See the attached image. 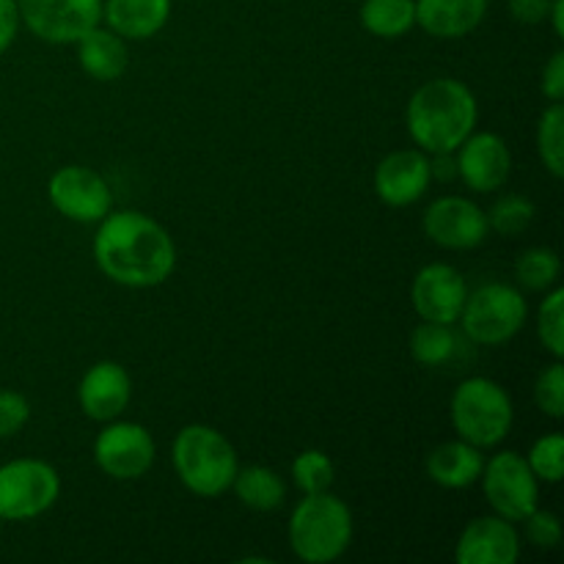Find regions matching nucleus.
I'll list each match as a JSON object with an SVG mask.
<instances>
[{"mask_svg": "<svg viewBox=\"0 0 564 564\" xmlns=\"http://www.w3.org/2000/svg\"><path fill=\"white\" fill-rule=\"evenodd\" d=\"M99 273L127 290H152L176 270V242L163 224L138 209H110L94 235Z\"/></svg>", "mask_w": 564, "mask_h": 564, "instance_id": "1", "label": "nucleus"}, {"mask_svg": "<svg viewBox=\"0 0 564 564\" xmlns=\"http://www.w3.org/2000/svg\"><path fill=\"white\" fill-rule=\"evenodd\" d=\"M477 97L455 77H435L419 86L405 110L408 132L427 154L457 152V147L477 130Z\"/></svg>", "mask_w": 564, "mask_h": 564, "instance_id": "2", "label": "nucleus"}, {"mask_svg": "<svg viewBox=\"0 0 564 564\" xmlns=\"http://www.w3.org/2000/svg\"><path fill=\"white\" fill-rule=\"evenodd\" d=\"M352 534H356V523H352L350 507L330 490L303 496L286 527L292 554L306 564L341 560L350 549Z\"/></svg>", "mask_w": 564, "mask_h": 564, "instance_id": "3", "label": "nucleus"}, {"mask_svg": "<svg viewBox=\"0 0 564 564\" xmlns=\"http://www.w3.org/2000/svg\"><path fill=\"white\" fill-rule=\"evenodd\" d=\"M171 460L180 482L202 499H218L237 477L235 444L209 424H185L171 446Z\"/></svg>", "mask_w": 564, "mask_h": 564, "instance_id": "4", "label": "nucleus"}, {"mask_svg": "<svg viewBox=\"0 0 564 564\" xmlns=\"http://www.w3.org/2000/svg\"><path fill=\"white\" fill-rule=\"evenodd\" d=\"M449 416L457 438L468 441L485 452L496 449L510 435L512 422H516V408H512L505 386L477 375V378H466L455 389L449 402Z\"/></svg>", "mask_w": 564, "mask_h": 564, "instance_id": "5", "label": "nucleus"}, {"mask_svg": "<svg viewBox=\"0 0 564 564\" xmlns=\"http://www.w3.org/2000/svg\"><path fill=\"white\" fill-rule=\"evenodd\" d=\"M529 319V303L523 292L512 284L490 281L468 292L457 323L471 341L485 347H499L516 339Z\"/></svg>", "mask_w": 564, "mask_h": 564, "instance_id": "6", "label": "nucleus"}, {"mask_svg": "<svg viewBox=\"0 0 564 564\" xmlns=\"http://www.w3.org/2000/svg\"><path fill=\"white\" fill-rule=\"evenodd\" d=\"M61 477L47 460L17 457L0 466V521H33L53 510Z\"/></svg>", "mask_w": 564, "mask_h": 564, "instance_id": "7", "label": "nucleus"}, {"mask_svg": "<svg viewBox=\"0 0 564 564\" xmlns=\"http://www.w3.org/2000/svg\"><path fill=\"white\" fill-rule=\"evenodd\" d=\"M490 510L512 523H521L529 512L540 507V479L529 468L527 457L505 449L485 460L479 477Z\"/></svg>", "mask_w": 564, "mask_h": 564, "instance_id": "8", "label": "nucleus"}, {"mask_svg": "<svg viewBox=\"0 0 564 564\" xmlns=\"http://www.w3.org/2000/svg\"><path fill=\"white\" fill-rule=\"evenodd\" d=\"M158 457L152 433L138 422H105L102 433L94 441V463L105 477L116 482H132L147 477Z\"/></svg>", "mask_w": 564, "mask_h": 564, "instance_id": "9", "label": "nucleus"}, {"mask_svg": "<svg viewBox=\"0 0 564 564\" xmlns=\"http://www.w3.org/2000/svg\"><path fill=\"white\" fill-rule=\"evenodd\" d=\"M53 209L75 224H99L113 209L108 180L88 165H64L47 182Z\"/></svg>", "mask_w": 564, "mask_h": 564, "instance_id": "10", "label": "nucleus"}, {"mask_svg": "<svg viewBox=\"0 0 564 564\" xmlns=\"http://www.w3.org/2000/svg\"><path fill=\"white\" fill-rule=\"evenodd\" d=\"M28 31L47 44H75L102 22V0H17Z\"/></svg>", "mask_w": 564, "mask_h": 564, "instance_id": "11", "label": "nucleus"}, {"mask_svg": "<svg viewBox=\"0 0 564 564\" xmlns=\"http://www.w3.org/2000/svg\"><path fill=\"white\" fill-rule=\"evenodd\" d=\"M422 229L430 242L446 251H471L490 235L488 213L466 196H441L424 209Z\"/></svg>", "mask_w": 564, "mask_h": 564, "instance_id": "12", "label": "nucleus"}, {"mask_svg": "<svg viewBox=\"0 0 564 564\" xmlns=\"http://www.w3.org/2000/svg\"><path fill=\"white\" fill-rule=\"evenodd\" d=\"M468 284L460 270L446 262H430L416 273L411 284V303L427 323L452 325L460 319Z\"/></svg>", "mask_w": 564, "mask_h": 564, "instance_id": "13", "label": "nucleus"}, {"mask_svg": "<svg viewBox=\"0 0 564 564\" xmlns=\"http://www.w3.org/2000/svg\"><path fill=\"white\" fill-rule=\"evenodd\" d=\"M457 176L466 182L468 191L494 193L507 185L512 171L510 147L496 132L474 130L466 141L457 147Z\"/></svg>", "mask_w": 564, "mask_h": 564, "instance_id": "14", "label": "nucleus"}, {"mask_svg": "<svg viewBox=\"0 0 564 564\" xmlns=\"http://www.w3.org/2000/svg\"><path fill=\"white\" fill-rule=\"evenodd\" d=\"M430 182V154L422 149H397L375 169V193L386 207L394 209L416 204L427 193Z\"/></svg>", "mask_w": 564, "mask_h": 564, "instance_id": "15", "label": "nucleus"}, {"mask_svg": "<svg viewBox=\"0 0 564 564\" xmlns=\"http://www.w3.org/2000/svg\"><path fill=\"white\" fill-rule=\"evenodd\" d=\"M521 556V534L501 516H482L466 523L455 545L457 564H516Z\"/></svg>", "mask_w": 564, "mask_h": 564, "instance_id": "16", "label": "nucleus"}, {"mask_svg": "<svg viewBox=\"0 0 564 564\" xmlns=\"http://www.w3.org/2000/svg\"><path fill=\"white\" fill-rule=\"evenodd\" d=\"M132 400L130 372L119 361H97L86 369L77 386L80 411L91 422H113L127 411Z\"/></svg>", "mask_w": 564, "mask_h": 564, "instance_id": "17", "label": "nucleus"}, {"mask_svg": "<svg viewBox=\"0 0 564 564\" xmlns=\"http://www.w3.org/2000/svg\"><path fill=\"white\" fill-rule=\"evenodd\" d=\"M490 0H416V25L435 39H463L482 25Z\"/></svg>", "mask_w": 564, "mask_h": 564, "instance_id": "18", "label": "nucleus"}, {"mask_svg": "<svg viewBox=\"0 0 564 564\" xmlns=\"http://www.w3.org/2000/svg\"><path fill=\"white\" fill-rule=\"evenodd\" d=\"M102 20L124 42H143L169 25L171 0H102Z\"/></svg>", "mask_w": 564, "mask_h": 564, "instance_id": "19", "label": "nucleus"}, {"mask_svg": "<svg viewBox=\"0 0 564 564\" xmlns=\"http://www.w3.org/2000/svg\"><path fill=\"white\" fill-rule=\"evenodd\" d=\"M424 468H427V477L438 488L466 490L471 485H477L479 477H482L485 457L482 449H477L468 441H444V444H438L430 452Z\"/></svg>", "mask_w": 564, "mask_h": 564, "instance_id": "20", "label": "nucleus"}, {"mask_svg": "<svg viewBox=\"0 0 564 564\" xmlns=\"http://www.w3.org/2000/svg\"><path fill=\"white\" fill-rule=\"evenodd\" d=\"M77 47V64L94 80H119L121 75L130 66V50H127V42L119 36V33L110 31L108 25L102 28L94 25L91 31L83 33L75 42Z\"/></svg>", "mask_w": 564, "mask_h": 564, "instance_id": "21", "label": "nucleus"}, {"mask_svg": "<svg viewBox=\"0 0 564 564\" xmlns=\"http://www.w3.org/2000/svg\"><path fill=\"white\" fill-rule=\"evenodd\" d=\"M231 490L240 499V505L253 512H273L286 501L284 477H279V471L268 466L237 468Z\"/></svg>", "mask_w": 564, "mask_h": 564, "instance_id": "22", "label": "nucleus"}, {"mask_svg": "<svg viewBox=\"0 0 564 564\" xmlns=\"http://www.w3.org/2000/svg\"><path fill=\"white\" fill-rule=\"evenodd\" d=\"M358 20L372 36L400 39L416 28V0H364Z\"/></svg>", "mask_w": 564, "mask_h": 564, "instance_id": "23", "label": "nucleus"}, {"mask_svg": "<svg viewBox=\"0 0 564 564\" xmlns=\"http://www.w3.org/2000/svg\"><path fill=\"white\" fill-rule=\"evenodd\" d=\"M560 273L562 259L554 248H527L516 262L518 284L529 292H549L551 286H556V281H560Z\"/></svg>", "mask_w": 564, "mask_h": 564, "instance_id": "24", "label": "nucleus"}, {"mask_svg": "<svg viewBox=\"0 0 564 564\" xmlns=\"http://www.w3.org/2000/svg\"><path fill=\"white\" fill-rule=\"evenodd\" d=\"M457 350V334L452 325L444 323H422L413 328L411 334V356L416 358L422 367H441L449 361Z\"/></svg>", "mask_w": 564, "mask_h": 564, "instance_id": "25", "label": "nucleus"}, {"mask_svg": "<svg viewBox=\"0 0 564 564\" xmlns=\"http://www.w3.org/2000/svg\"><path fill=\"white\" fill-rule=\"evenodd\" d=\"M538 154L554 180L564 176V108L551 102L538 121Z\"/></svg>", "mask_w": 564, "mask_h": 564, "instance_id": "26", "label": "nucleus"}, {"mask_svg": "<svg viewBox=\"0 0 564 564\" xmlns=\"http://www.w3.org/2000/svg\"><path fill=\"white\" fill-rule=\"evenodd\" d=\"M336 479V466L323 449H303L292 460V482L303 496L325 494Z\"/></svg>", "mask_w": 564, "mask_h": 564, "instance_id": "27", "label": "nucleus"}, {"mask_svg": "<svg viewBox=\"0 0 564 564\" xmlns=\"http://www.w3.org/2000/svg\"><path fill=\"white\" fill-rule=\"evenodd\" d=\"M534 204L527 196H518V193H507L499 202L490 207L488 213V226L490 231H499L501 237H518L532 226L534 220Z\"/></svg>", "mask_w": 564, "mask_h": 564, "instance_id": "28", "label": "nucleus"}, {"mask_svg": "<svg viewBox=\"0 0 564 564\" xmlns=\"http://www.w3.org/2000/svg\"><path fill=\"white\" fill-rule=\"evenodd\" d=\"M543 303L538 312V336L543 341V350H549L554 358L564 356V290L551 286L543 292Z\"/></svg>", "mask_w": 564, "mask_h": 564, "instance_id": "29", "label": "nucleus"}, {"mask_svg": "<svg viewBox=\"0 0 564 564\" xmlns=\"http://www.w3.org/2000/svg\"><path fill=\"white\" fill-rule=\"evenodd\" d=\"M529 468L534 477L545 485H560L564 477V438L560 433L543 435L532 444L527 455Z\"/></svg>", "mask_w": 564, "mask_h": 564, "instance_id": "30", "label": "nucleus"}, {"mask_svg": "<svg viewBox=\"0 0 564 564\" xmlns=\"http://www.w3.org/2000/svg\"><path fill=\"white\" fill-rule=\"evenodd\" d=\"M534 402L549 419L564 416V367L562 358H554L534 380Z\"/></svg>", "mask_w": 564, "mask_h": 564, "instance_id": "31", "label": "nucleus"}, {"mask_svg": "<svg viewBox=\"0 0 564 564\" xmlns=\"http://www.w3.org/2000/svg\"><path fill=\"white\" fill-rule=\"evenodd\" d=\"M521 523H523V534H527V540L534 545V549L551 551L562 543V521L556 512L540 510L538 507V510L529 512Z\"/></svg>", "mask_w": 564, "mask_h": 564, "instance_id": "32", "label": "nucleus"}, {"mask_svg": "<svg viewBox=\"0 0 564 564\" xmlns=\"http://www.w3.org/2000/svg\"><path fill=\"white\" fill-rule=\"evenodd\" d=\"M31 419V402L14 389L0 391V438H11L20 433Z\"/></svg>", "mask_w": 564, "mask_h": 564, "instance_id": "33", "label": "nucleus"}, {"mask_svg": "<svg viewBox=\"0 0 564 564\" xmlns=\"http://www.w3.org/2000/svg\"><path fill=\"white\" fill-rule=\"evenodd\" d=\"M540 91L549 102H562L564 99V50H556L543 66V77H540Z\"/></svg>", "mask_w": 564, "mask_h": 564, "instance_id": "34", "label": "nucleus"}, {"mask_svg": "<svg viewBox=\"0 0 564 564\" xmlns=\"http://www.w3.org/2000/svg\"><path fill=\"white\" fill-rule=\"evenodd\" d=\"M510 17L521 25H540L549 20L551 0H507Z\"/></svg>", "mask_w": 564, "mask_h": 564, "instance_id": "35", "label": "nucleus"}, {"mask_svg": "<svg viewBox=\"0 0 564 564\" xmlns=\"http://www.w3.org/2000/svg\"><path fill=\"white\" fill-rule=\"evenodd\" d=\"M20 6L17 0H0V55L14 44L17 33H20Z\"/></svg>", "mask_w": 564, "mask_h": 564, "instance_id": "36", "label": "nucleus"}, {"mask_svg": "<svg viewBox=\"0 0 564 564\" xmlns=\"http://www.w3.org/2000/svg\"><path fill=\"white\" fill-rule=\"evenodd\" d=\"M430 174H433V180H441V182L455 180V176H457L455 152L433 154V158H430Z\"/></svg>", "mask_w": 564, "mask_h": 564, "instance_id": "37", "label": "nucleus"}, {"mask_svg": "<svg viewBox=\"0 0 564 564\" xmlns=\"http://www.w3.org/2000/svg\"><path fill=\"white\" fill-rule=\"evenodd\" d=\"M549 20L551 25H554L556 39H564V0H551Z\"/></svg>", "mask_w": 564, "mask_h": 564, "instance_id": "38", "label": "nucleus"}]
</instances>
